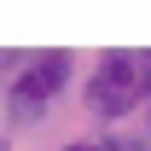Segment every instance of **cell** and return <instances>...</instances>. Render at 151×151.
Instances as JSON below:
<instances>
[{
  "instance_id": "1",
  "label": "cell",
  "mask_w": 151,
  "mask_h": 151,
  "mask_svg": "<svg viewBox=\"0 0 151 151\" xmlns=\"http://www.w3.org/2000/svg\"><path fill=\"white\" fill-rule=\"evenodd\" d=\"M81 99H87V111L99 122H122V116L145 111V99H151V52H134V47L99 52L87 81H81Z\"/></svg>"
},
{
  "instance_id": "2",
  "label": "cell",
  "mask_w": 151,
  "mask_h": 151,
  "mask_svg": "<svg viewBox=\"0 0 151 151\" xmlns=\"http://www.w3.org/2000/svg\"><path fill=\"white\" fill-rule=\"evenodd\" d=\"M76 76V58L64 47H35L18 58V81H6V128H35Z\"/></svg>"
},
{
  "instance_id": "3",
  "label": "cell",
  "mask_w": 151,
  "mask_h": 151,
  "mask_svg": "<svg viewBox=\"0 0 151 151\" xmlns=\"http://www.w3.org/2000/svg\"><path fill=\"white\" fill-rule=\"evenodd\" d=\"M99 151H151V139H139V134H105V139H93Z\"/></svg>"
},
{
  "instance_id": "4",
  "label": "cell",
  "mask_w": 151,
  "mask_h": 151,
  "mask_svg": "<svg viewBox=\"0 0 151 151\" xmlns=\"http://www.w3.org/2000/svg\"><path fill=\"white\" fill-rule=\"evenodd\" d=\"M64 151H99V145H93V139H76V145H64Z\"/></svg>"
},
{
  "instance_id": "5",
  "label": "cell",
  "mask_w": 151,
  "mask_h": 151,
  "mask_svg": "<svg viewBox=\"0 0 151 151\" xmlns=\"http://www.w3.org/2000/svg\"><path fill=\"white\" fill-rule=\"evenodd\" d=\"M145 122H151V99H145Z\"/></svg>"
},
{
  "instance_id": "6",
  "label": "cell",
  "mask_w": 151,
  "mask_h": 151,
  "mask_svg": "<svg viewBox=\"0 0 151 151\" xmlns=\"http://www.w3.org/2000/svg\"><path fill=\"white\" fill-rule=\"evenodd\" d=\"M0 70H6V52H0Z\"/></svg>"
}]
</instances>
